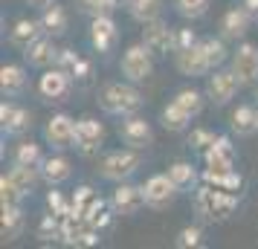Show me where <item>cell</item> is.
<instances>
[{
  "mask_svg": "<svg viewBox=\"0 0 258 249\" xmlns=\"http://www.w3.org/2000/svg\"><path fill=\"white\" fill-rule=\"evenodd\" d=\"M142 93H140V84L128 81H107L102 90H99V107L105 110L107 116H131V113H140L142 107Z\"/></svg>",
  "mask_w": 258,
  "mask_h": 249,
  "instance_id": "obj_1",
  "label": "cell"
},
{
  "mask_svg": "<svg viewBox=\"0 0 258 249\" xmlns=\"http://www.w3.org/2000/svg\"><path fill=\"white\" fill-rule=\"evenodd\" d=\"M142 168V154L137 148H119V151H110L105 154L102 165H99V174L107 180V183H125L131 180L137 171Z\"/></svg>",
  "mask_w": 258,
  "mask_h": 249,
  "instance_id": "obj_2",
  "label": "cell"
},
{
  "mask_svg": "<svg viewBox=\"0 0 258 249\" xmlns=\"http://www.w3.org/2000/svg\"><path fill=\"white\" fill-rule=\"evenodd\" d=\"M119 72H122V78H128L134 84H145L148 78L154 75V55L148 52L145 44H131L125 52H122V58H119Z\"/></svg>",
  "mask_w": 258,
  "mask_h": 249,
  "instance_id": "obj_3",
  "label": "cell"
},
{
  "mask_svg": "<svg viewBox=\"0 0 258 249\" xmlns=\"http://www.w3.org/2000/svg\"><path fill=\"white\" fill-rule=\"evenodd\" d=\"M238 90H241L238 75H235L232 70L218 67V70L209 72V78H206V90H203V93H206V99H209L215 107H226L235 96H238Z\"/></svg>",
  "mask_w": 258,
  "mask_h": 249,
  "instance_id": "obj_4",
  "label": "cell"
},
{
  "mask_svg": "<svg viewBox=\"0 0 258 249\" xmlns=\"http://www.w3.org/2000/svg\"><path fill=\"white\" fill-rule=\"evenodd\" d=\"M229 70L238 75L241 87H255L258 84V47L249 41H241L238 49L229 55Z\"/></svg>",
  "mask_w": 258,
  "mask_h": 249,
  "instance_id": "obj_5",
  "label": "cell"
},
{
  "mask_svg": "<svg viewBox=\"0 0 258 249\" xmlns=\"http://www.w3.org/2000/svg\"><path fill=\"white\" fill-rule=\"evenodd\" d=\"M119 142L128 145V148H137V151H145L148 145L154 142V131H151V122L140 113H131V116H122L119 122Z\"/></svg>",
  "mask_w": 258,
  "mask_h": 249,
  "instance_id": "obj_6",
  "label": "cell"
},
{
  "mask_svg": "<svg viewBox=\"0 0 258 249\" xmlns=\"http://www.w3.org/2000/svg\"><path fill=\"white\" fill-rule=\"evenodd\" d=\"M142 44L148 47V52L154 58H165L168 52L177 49V29L163 24V18L154 21V24H145L142 26Z\"/></svg>",
  "mask_w": 258,
  "mask_h": 249,
  "instance_id": "obj_7",
  "label": "cell"
},
{
  "mask_svg": "<svg viewBox=\"0 0 258 249\" xmlns=\"http://www.w3.org/2000/svg\"><path fill=\"white\" fill-rule=\"evenodd\" d=\"M195 206H198L200 217L206 220H223L229 217V212L235 209V197L226 191H209V189H198L195 191Z\"/></svg>",
  "mask_w": 258,
  "mask_h": 249,
  "instance_id": "obj_8",
  "label": "cell"
},
{
  "mask_svg": "<svg viewBox=\"0 0 258 249\" xmlns=\"http://www.w3.org/2000/svg\"><path fill=\"white\" fill-rule=\"evenodd\" d=\"M44 139L52 151H67V148H76V119L67 116V113H55V116L47 119L44 125Z\"/></svg>",
  "mask_w": 258,
  "mask_h": 249,
  "instance_id": "obj_9",
  "label": "cell"
},
{
  "mask_svg": "<svg viewBox=\"0 0 258 249\" xmlns=\"http://www.w3.org/2000/svg\"><path fill=\"white\" fill-rule=\"evenodd\" d=\"M148 203H145V191L142 186H131L128 180L125 183H116V189L110 194V209L119 217H134L137 212H142Z\"/></svg>",
  "mask_w": 258,
  "mask_h": 249,
  "instance_id": "obj_10",
  "label": "cell"
},
{
  "mask_svg": "<svg viewBox=\"0 0 258 249\" xmlns=\"http://www.w3.org/2000/svg\"><path fill=\"white\" fill-rule=\"evenodd\" d=\"M70 87H73V75L67 70H61L58 64L47 67L41 72V78H38V93H41L44 102H64Z\"/></svg>",
  "mask_w": 258,
  "mask_h": 249,
  "instance_id": "obj_11",
  "label": "cell"
},
{
  "mask_svg": "<svg viewBox=\"0 0 258 249\" xmlns=\"http://www.w3.org/2000/svg\"><path fill=\"white\" fill-rule=\"evenodd\" d=\"M142 191H145V203H148V209H157V212L168 209V206L174 203V197L180 194L168 174H151V177L142 183Z\"/></svg>",
  "mask_w": 258,
  "mask_h": 249,
  "instance_id": "obj_12",
  "label": "cell"
},
{
  "mask_svg": "<svg viewBox=\"0 0 258 249\" xmlns=\"http://www.w3.org/2000/svg\"><path fill=\"white\" fill-rule=\"evenodd\" d=\"M174 67H177V72L186 75V78H200V75H209L212 72L200 41L191 44V47H186V49H177L174 52Z\"/></svg>",
  "mask_w": 258,
  "mask_h": 249,
  "instance_id": "obj_13",
  "label": "cell"
},
{
  "mask_svg": "<svg viewBox=\"0 0 258 249\" xmlns=\"http://www.w3.org/2000/svg\"><path fill=\"white\" fill-rule=\"evenodd\" d=\"M119 41V26L113 21V15H99V18H90V44H93L96 52H113Z\"/></svg>",
  "mask_w": 258,
  "mask_h": 249,
  "instance_id": "obj_14",
  "label": "cell"
},
{
  "mask_svg": "<svg viewBox=\"0 0 258 249\" xmlns=\"http://www.w3.org/2000/svg\"><path fill=\"white\" fill-rule=\"evenodd\" d=\"M105 145V125L93 116H84L76 122V151L96 154Z\"/></svg>",
  "mask_w": 258,
  "mask_h": 249,
  "instance_id": "obj_15",
  "label": "cell"
},
{
  "mask_svg": "<svg viewBox=\"0 0 258 249\" xmlns=\"http://www.w3.org/2000/svg\"><path fill=\"white\" fill-rule=\"evenodd\" d=\"M58 52L61 49L55 47V38L41 35L38 41H32V44L24 49V61L32 70H47V67H55V64H58Z\"/></svg>",
  "mask_w": 258,
  "mask_h": 249,
  "instance_id": "obj_16",
  "label": "cell"
},
{
  "mask_svg": "<svg viewBox=\"0 0 258 249\" xmlns=\"http://www.w3.org/2000/svg\"><path fill=\"white\" fill-rule=\"evenodd\" d=\"M29 125H32V113L26 107L15 105L12 99H6L0 105V128L6 136H21V133L29 131Z\"/></svg>",
  "mask_w": 258,
  "mask_h": 249,
  "instance_id": "obj_17",
  "label": "cell"
},
{
  "mask_svg": "<svg viewBox=\"0 0 258 249\" xmlns=\"http://www.w3.org/2000/svg\"><path fill=\"white\" fill-rule=\"evenodd\" d=\"M249 24H252V15L246 12L244 6H232L226 9L221 18V38L223 41H244V35L249 32Z\"/></svg>",
  "mask_w": 258,
  "mask_h": 249,
  "instance_id": "obj_18",
  "label": "cell"
},
{
  "mask_svg": "<svg viewBox=\"0 0 258 249\" xmlns=\"http://www.w3.org/2000/svg\"><path fill=\"white\" fill-rule=\"evenodd\" d=\"M229 128L235 136H255L258 133V105H238L229 116Z\"/></svg>",
  "mask_w": 258,
  "mask_h": 249,
  "instance_id": "obj_19",
  "label": "cell"
},
{
  "mask_svg": "<svg viewBox=\"0 0 258 249\" xmlns=\"http://www.w3.org/2000/svg\"><path fill=\"white\" fill-rule=\"evenodd\" d=\"M24 90H26V67L3 64L0 67V93H3V99H18Z\"/></svg>",
  "mask_w": 258,
  "mask_h": 249,
  "instance_id": "obj_20",
  "label": "cell"
},
{
  "mask_svg": "<svg viewBox=\"0 0 258 249\" xmlns=\"http://www.w3.org/2000/svg\"><path fill=\"white\" fill-rule=\"evenodd\" d=\"M44 35V26H41V18L38 21H32V18H21L18 24L9 29V44H12L15 49H21L24 52L32 41H38V38Z\"/></svg>",
  "mask_w": 258,
  "mask_h": 249,
  "instance_id": "obj_21",
  "label": "cell"
},
{
  "mask_svg": "<svg viewBox=\"0 0 258 249\" xmlns=\"http://www.w3.org/2000/svg\"><path fill=\"white\" fill-rule=\"evenodd\" d=\"M41 177H44V183L47 186H61V183H67V180L73 177V165H70V159L61 154H52L44 159V165H41Z\"/></svg>",
  "mask_w": 258,
  "mask_h": 249,
  "instance_id": "obj_22",
  "label": "cell"
},
{
  "mask_svg": "<svg viewBox=\"0 0 258 249\" xmlns=\"http://www.w3.org/2000/svg\"><path fill=\"white\" fill-rule=\"evenodd\" d=\"M165 174L171 177V183L177 186L180 194H191V191H198L200 174H198V168L191 165V162H183V159H180V162H171Z\"/></svg>",
  "mask_w": 258,
  "mask_h": 249,
  "instance_id": "obj_23",
  "label": "cell"
},
{
  "mask_svg": "<svg viewBox=\"0 0 258 249\" xmlns=\"http://www.w3.org/2000/svg\"><path fill=\"white\" fill-rule=\"evenodd\" d=\"M41 26H44V35L49 38H61L64 32H67V26H70V18H67V12H64V6H58V3H52V6H47V9H41Z\"/></svg>",
  "mask_w": 258,
  "mask_h": 249,
  "instance_id": "obj_24",
  "label": "cell"
},
{
  "mask_svg": "<svg viewBox=\"0 0 258 249\" xmlns=\"http://www.w3.org/2000/svg\"><path fill=\"white\" fill-rule=\"evenodd\" d=\"M6 174H9V180H12L15 186H18V189L24 191L26 197H29V194H32V191L38 189V183L44 180V177H41V168L21 165V162H12V168H9Z\"/></svg>",
  "mask_w": 258,
  "mask_h": 249,
  "instance_id": "obj_25",
  "label": "cell"
},
{
  "mask_svg": "<svg viewBox=\"0 0 258 249\" xmlns=\"http://www.w3.org/2000/svg\"><path fill=\"white\" fill-rule=\"evenodd\" d=\"M128 15L137 24H154L163 18V0H131L128 3Z\"/></svg>",
  "mask_w": 258,
  "mask_h": 249,
  "instance_id": "obj_26",
  "label": "cell"
},
{
  "mask_svg": "<svg viewBox=\"0 0 258 249\" xmlns=\"http://www.w3.org/2000/svg\"><path fill=\"white\" fill-rule=\"evenodd\" d=\"M160 122H163V128L168 133H186L188 125H191V116H188L177 102H168V105L163 107V113H160Z\"/></svg>",
  "mask_w": 258,
  "mask_h": 249,
  "instance_id": "obj_27",
  "label": "cell"
},
{
  "mask_svg": "<svg viewBox=\"0 0 258 249\" xmlns=\"http://www.w3.org/2000/svg\"><path fill=\"white\" fill-rule=\"evenodd\" d=\"M171 102H177V105L183 107L188 116L195 119V116H200V113H203V105H206L209 99H206V93H200V90H195V87H183V90H177V93H174V99H171Z\"/></svg>",
  "mask_w": 258,
  "mask_h": 249,
  "instance_id": "obj_28",
  "label": "cell"
},
{
  "mask_svg": "<svg viewBox=\"0 0 258 249\" xmlns=\"http://www.w3.org/2000/svg\"><path fill=\"white\" fill-rule=\"evenodd\" d=\"M44 151H41V145L32 142V139H24V142H18L12 154V162H21V165H32V168H41L44 165Z\"/></svg>",
  "mask_w": 258,
  "mask_h": 249,
  "instance_id": "obj_29",
  "label": "cell"
},
{
  "mask_svg": "<svg viewBox=\"0 0 258 249\" xmlns=\"http://www.w3.org/2000/svg\"><path fill=\"white\" fill-rule=\"evenodd\" d=\"M0 229H3V237L6 240H15L24 229V209L21 203L18 206H3V220H0Z\"/></svg>",
  "mask_w": 258,
  "mask_h": 249,
  "instance_id": "obj_30",
  "label": "cell"
},
{
  "mask_svg": "<svg viewBox=\"0 0 258 249\" xmlns=\"http://www.w3.org/2000/svg\"><path fill=\"white\" fill-rule=\"evenodd\" d=\"M200 44H203V52H206V61H209L212 70H218V67L226 64L229 49H226V41H223V38H203Z\"/></svg>",
  "mask_w": 258,
  "mask_h": 249,
  "instance_id": "obj_31",
  "label": "cell"
},
{
  "mask_svg": "<svg viewBox=\"0 0 258 249\" xmlns=\"http://www.w3.org/2000/svg\"><path fill=\"white\" fill-rule=\"evenodd\" d=\"M24 197L26 194L9 180V174L0 177V206H18V203H24Z\"/></svg>",
  "mask_w": 258,
  "mask_h": 249,
  "instance_id": "obj_32",
  "label": "cell"
},
{
  "mask_svg": "<svg viewBox=\"0 0 258 249\" xmlns=\"http://www.w3.org/2000/svg\"><path fill=\"white\" fill-rule=\"evenodd\" d=\"M177 12L188 21H198L209 12V0H177Z\"/></svg>",
  "mask_w": 258,
  "mask_h": 249,
  "instance_id": "obj_33",
  "label": "cell"
},
{
  "mask_svg": "<svg viewBox=\"0 0 258 249\" xmlns=\"http://www.w3.org/2000/svg\"><path fill=\"white\" fill-rule=\"evenodd\" d=\"M79 9H82L87 18H99V15H113V3L110 0H79Z\"/></svg>",
  "mask_w": 258,
  "mask_h": 249,
  "instance_id": "obj_34",
  "label": "cell"
},
{
  "mask_svg": "<svg viewBox=\"0 0 258 249\" xmlns=\"http://www.w3.org/2000/svg\"><path fill=\"white\" fill-rule=\"evenodd\" d=\"M200 243H203V232L198 226H183L180 229V235H177V246L180 249H195Z\"/></svg>",
  "mask_w": 258,
  "mask_h": 249,
  "instance_id": "obj_35",
  "label": "cell"
},
{
  "mask_svg": "<svg viewBox=\"0 0 258 249\" xmlns=\"http://www.w3.org/2000/svg\"><path fill=\"white\" fill-rule=\"evenodd\" d=\"M188 145L198 148V151H209L212 145H215V133L206 131V128H195L191 136H188Z\"/></svg>",
  "mask_w": 258,
  "mask_h": 249,
  "instance_id": "obj_36",
  "label": "cell"
},
{
  "mask_svg": "<svg viewBox=\"0 0 258 249\" xmlns=\"http://www.w3.org/2000/svg\"><path fill=\"white\" fill-rule=\"evenodd\" d=\"M79 64H82V58H79L73 49H61V52H58V67H61V70H67L70 75L76 72V67H79Z\"/></svg>",
  "mask_w": 258,
  "mask_h": 249,
  "instance_id": "obj_37",
  "label": "cell"
},
{
  "mask_svg": "<svg viewBox=\"0 0 258 249\" xmlns=\"http://www.w3.org/2000/svg\"><path fill=\"white\" fill-rule=\"evenodd\" d=\"M191 44H198L195 32H191V29H177V49H186V47H191Z\"/></svg>",
  "mask_w": 258,
  "mask_h": 249,
  "instance_id": "obj_38",
  "label": "cell"
},
{
  "mask_svg": "<svg viewBox=\"0 0 258 249\" xmlns=\"http://www.w3.org/2000/svg\"><path fill=\"white\" fill-rule=\"evenodd\" d=\"M47 203H49V209H52V214H58V209H61V197H58V191H52Z\"/></svg>",
  "mask_w": 258,
  "mask_h": 249,
  "instance_id": "obj_39",
  "label": "cell"
},
{
  "mask_svg": "<svg viewBox=\"0 0 258 249\" xmlns=\"http://www.w3.org/2000/svg\"><path fill=\"white\" fill-rule=\"evenodd\" d=\"M29 6H35V9H47V6H52L55 0H26Z\"/></svg>",
  "mask_w": 258,
  "mask_h": 249,
  "instance_id": "obj_40",
  "label": "cell"
},
{
  "mask_svg": "<svg viewBox=\"0 0 258 249\" xmlns=\"http://www.w3.org/2000/svg\"><path fill=\"white\" fill-rule=\"evenodd\" d=\"M244 9L249 15H258V0H244Z\"/></svg>",
  "mask_w": 258,
  "mask_h": 249,
  "instance_id": "obj_41",
  "label": "cell"
},
{
  "mask_svg": "<svg viewBox=\"0 0 258 249\" xmlns=\"http://www.w3.org/2000/svg\"><path fill=\"white\" fill-rule=\"evenodd\" d=\"M110 3H113V6H116V9H122V6H128L131 0H110Z\"/></svg>",
  "mask_w": 258,
  "mask_h": 249,
  "instance_id": "obj_42",
  "label": "cell"
}]
</instances>
